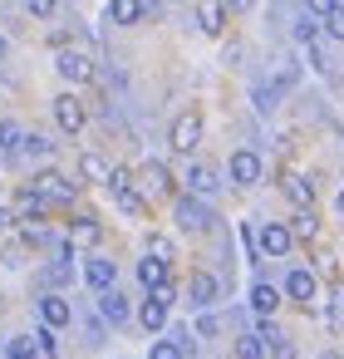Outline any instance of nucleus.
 Wrapping results in <instances>:
<instances>
[{
	"label": "nucleus",
	"instance_id": "nucleus-34",
	"mask_svg": "<svg viewBox=\"0 0 344 359\" xmlns=\"http://www.w3.org/2000/svg\"><path fill=\"white\" fill-rule=\"evenodd\" d=\"M315 35H319V25H315V20L305 15V20L295 25V40H300V45H315Z\"/></svg>",
	"mask_w": 344,
	"mask_h": 359
},
{
	"label": "nucleus",
	"instance_id": "nucleus-33",
	"mask_svg": "<svg viewBox=\"0 0 344 359\" xmlns=\"http://www.w3.org/2000/svg\"><path fill=\"white\" fill-rule=\"evenodd\" d=\"M94 236H99V222H94V217H79V226H74L69 241H94Z\"/></svg>",
	"mask_w": 344,
	"mask_h": 359
},
{
	"label": "nucleus",
	"instance_id": "nucleus-30",
	"mask_svg": "<svg viewBox=\"0 0 344 359\" xmlns=\"http://www.w3.org/2000/svg\"><path fill=\"white\" fill-rule=\"evenodd\" d=\"M118 207H123V212H128V217H143V212H148V202H143V197H138V192H133V187H128V192H123V197H118Z\"/></svg>",
	"mask_w": 344,
	"mask_h": 359
},
{
	"label": "nucleus",
	"instance_id": "nucleus-36",
	"mask_svg": "<svg viewBox=\"0 0 344 359\" xmlns=\"http://www.w3.org/2000/svg\"><path fill=\"white\" fill-rule=\"evenodd\" d=\"M25 153H35V158H45V153H50V143H45L40 133H25Z\"/></svg>",
	"mask_w": 344,
	"mask_h": 359
},
{
	"label": "nucleus",
	"instance_id": "nucleus-28",
	"mask_svg": "<svg viewBox=\"0 0 344 359\" xmlns=\"http://www.w3.org/2000/svg\"><path fill=\"white\" fill-rule=\"evenodd\" d=\"M79 168H84V177H89V182H109V172H113V168H104V163H99L94 153H89V158H84Z\"/></svg>",
	"mask_w": 344,
	"mask_h": 359
},
{
	"label": "nucleus",
	"instance_id": "nucleus-27",
	"mask_svg": "<svg viewBox=\"0 0 344 359\" xmlns=\"http://www.w3.org/2000/svg\"><path fill=\"white\" fill-rule=\"evenodd\" d=\"M280 89H285L280 79H275V84H261V89H256V109H261V114H266V109H275V94H280Z\"/></svg>",
	"mask_w": 344,
	"mask_h": 359
},
{
	"label": "nucleus",
	"instance_id": "nucleus-41",
	"mask_svg": "<svg viewBox=\"0 0 344 359\" xmlns=\"http://www.w3.org/2000/svg\"><path fill=\"white\" fill-rule=\"evenodd\" d=\"M339 212H344V192H339Z\"/></svg>",
	"mask_w": 344,
	"mask_h": 359
},
{
	"label": "nucleus",
	"instance_id": "nucleus-3",
	"mask_svg": "<svg viewBox=\"0 0 344 359\" xmlns=\"http://www.w3.org/2000/svg\"><path fill=\"white\" fill-rule=\"evenodd\" d=\"M30 187H35L40 197H50V202H74V182H64V177H60V172H50V168H45Z\"/></svg>",
	"mask_w": 344,
	"mask_h": 359
},
{
	"label": "nucleus",
	"instance_id": "nucleus-5",
	"mask_svg": "<svg viewBox=\"0 0 344 359\" xmlns=\"http://www.w3.org/2000/svg\"><path fill=\"white\" fill-rule=\"evenodd\" d=\"M231 182H261V158L251 153V148H241V153H231Z\"/></svg>",
	"mask_w": 344,
	"mask_h": 359
},
{
	"label": "nucleus",
	"instance_id": "nucleus-15",
	"mask_svg": "<svg viewBox=\"0 0 344 359\" xmlns=\"http://www.w3.org/2000/svg\"><path fill=\"white\" fill-rule=\"evenodd\" d=\"M187 187H192L197 197L216 192V168H207V163H192V168H187Z\"/></svg>",
	"mask_w": 344,
	"mask_h": 359
},
{
	"label": "nucleus",
	"instance_id": "nucleus-2",
	"mask_svg": "<svg viewBox=\"0 0 344 359\" xmlns=\"http://www.w3.org/2000/svg\"><path fill=\"white\" fill-rule=\"evenodd\" d=\"M197 143H202V114L187 109V114L172 123V148H177V153H192Z\"/></svg>",
	"mask_w": 344,
	"mask_h": 359
},
{
	"label": "nucleus",
	"instance_id": "nucleus-23",
	"mask_svg": "<svg viewBox=\"0 0 344 359\" xmlns=\"http://www.w3.org/2000/svg\"><path fill=\"white\" fill-rule=\"evenodd\" d=\"M236 359H266V339L261 334H241L236 339Z\"/></svg>",
	"mask_w": 344,
	"mask_h": 359
},
{
	"label": "nucleus",
	"instance_id": "nucleus-40",
	"mask_svg": "<svg viewBox=\"0 0 344 359\" xmlns=\"http://www.w3.org/2000/svg\"><path fill=\"white\" fill-rule=\"evenodd\" d=\"M0 226H6V207H0Z\"/></svg>",
	"mask_w": 344,
	"mask_h": 359
},
{
	"label": "nucleus",
	"instance_id": "nucleus-8",
	"mask_svg": "<svg viewBox=\"0 0 344 359\" xmlns=\"http://www.w3.org/2000/svg\"><path fill=\"white\" fill-rule=\"evenodd\" d=\"M138 280L148 285V295H153V290H163V285H172V280H167V261L143 256V261H138Z\"/></svg>",
	"mask_w": 344,
	"mask_h": 359
},
{
	"label": "nucleus",
	"instance_id": "nucleus-7",
	"mask_svg": "<svg viewBox=\"0 0 344 359\" xmlns=\"http://www.w3.org/2000/svg\"><path fill=\"white\" fill-rule=\"evenodd\" d=\"M55 69H60L69 84H89V79H94V65H89L84 55H60V65H55Z\"/></svg>",
	"mask_w": 344,
	"mask_h": 359
},
{
	"label": "nucleus",
	"instance_id": "nucleus-32",
	"mask_svg": "<svg viewBox=\"0 0 344 359\" xmlns=\"http://www.w3.org/2000/svg\"><path fill=\"white\" fill-rule=\"evenodd\" d=\"M35 354H40L35 334H30V339H11V359H35Z\"/></svg>",
	"mask_w": 344,
	"mask_h": 359
},
{
	"label": "nucleus",
	"instance_id": "nucleus-17",
	"mask_svg": "<svg viewBox=\"0 0 344 359\" xmlns=\"http://www.w3.org/2000/svg\"><path fill=\"white\" fill-rule=\"evenodd\" d=\"M285 197H290L295 207H310V202H315V182L300 177V172H290V177H285Z\"/></svg>",
	"mask_w": 344,
	"mask_h": 359
},
{
	"label": "nucleus",
	"instance_id": "nucleus-18",
	"mask_svg": "<svg viewBox=\"0 0 344 359\" xmlns=\"http://www.w3.org/2000/svg\"><path fill=\"white\" fill-rule=\"evenodd\" d=\"M187 295H192V305H212V300H216V280H212L207 271H197V276L187 280Z\"/></svg>",
	"mask_w": 344,
	"mask_h": 359
},
{
	"label": "nucleus",
	"instance_id": "nucleus-1",
	"mask_svg": "<svg viewBox=\"0 0 344 359\" xmlns=\"http://www.w3.org/2000/svg\"><path fill=\"white\" fill-rule=\"evenodd\" d=\"M290 246H295V231L280 226V222H266V226L256 231V251H266V256H285Z\"/></svg>",
	"mask_w": 344,
	"mask_h": 359
},
{
	"label": "nucleus",
	"instance_id": "nucleus-38",
	"mask_svg": "<svg viewBox=\"0 0 344 359\" xmlns=\"http://www.w3.org/2000/svg\"><path fill=\"white\" fill-rule=\"evenodd\" d=\"M55 6H60V0H30V15H40V20H50V15H55Z\"/></svg>",
	"mask_w": 344,
	"mask_h": 359
},
{
	"label": "nucleus",
	"instance_id": "nucleus-39",
	"mask_svg": "<svg viewBox=\"0 0 344 359\" xmlns=\"http://www.w3.org/2000/svg\"><path fill=\"white\" fill-rule=\"evenodd\" d=\"M231 6H236V11H246V6H251V0H231Z\"/></svg>",
	"mask_w": 344,
	"mask_h": 359
},
{
	"label": "nucleus",
	"instance_id": "nucleus-14",
	"mask_svg": "<svg viewBox=\"0 0 344 359\" xmlns=\"http://www.w3.org/2000/svg\"><path fill=\"white\" fill-rule=\"evenodd\" d=\"M99 315H104L109 325H123V320H128V300H123L118 290H99Z\"/></svg>",
	"mask_w": 344,
	"mask_h": 359
},
{
	"label": "nucleus",
	"instance_id": "nucleus-12",
	"mask_svg": "<svg viewBox=\"0 0 344 359\" xmlns=\"http://www.w3.org/2000/svg\"><path fill=\"white\" fill-rule=\"evenodd\" d=\"M45 280H50V285H69V280H74V241H64V251H60V261L45 271Z\"/></svg>",
	"mask_w": 344,
	"mask_h": 359
},
{
	"label": "nucleus",
	"instance_id": "nucleus-26",
	"mask_svg": "<svg viewBox=\"0 0 344 359\" xmlns=\"http://www.w3.org/2000/svg\"><path fill=\"white\" fill-rule=\"evenodd\" d=\"M35 344H40V354H45V359H60V344H55V325L35 330Z\"/></svg>",
	"mask_w": 344,
	"mask_h": 359
},
{
	"label": "nucleus",
	"instance_id": "nucleus-4",
	"mask_svg": "<svg viewBox=\"0 0 344 359\" xmlns=\"http://www.w3.org/2000/svg\"><path fill=\"white\" fill-rule=\"evenodd\" d=\"M55 118H60L64 133H79V128H84V104H79L74 94H60V99H55Z\"/></svg>",
	"mask_w": 344,
	"mask_h": 359
},
{
	"label": "nucleus",
	"instance_id": "nucleus-6",
	"mask_svg": "<svg viewBox=\"0 0 344 359\" xmlns=\"http://www.w3.org/2000/svg\"><path fill=\"white\" fill-rule=\"evenodd\" d=\"M197 25L207 35H221L226 30V6H221V0H197Z\"/></svg>",
	"mask_w": 344,
	"mask_h": 359
},
{
	"label": "nucleus",
	"instance_id": "nucleus-22",
	"mask_svg": "<svg viewBox=\"0 0 344 359\" xmlns=\"http://www.w3.org/2000/svg\"><path fill=\"white\" fill-rule=\"evenodd\" d=\"M290 231H295V236H305V241H310V236H315V231H319V217H315V212H310V207H300V212H295V222H290Z\"/></svg>",
	"mask_w": 344,
	"mask_h": 359
},
{
	"label": "nucleus",
	"instance_id": "nucleus-10",
	"mask_svg": "<svg viewBox=\"0 0 344 359\" xmlns=\"http://www.w3.org/2000/svg\"><path fill=\"white\" fill-rule=\"evenodd\" d=\"M40 320H45V325H55V330H64V325H69V300L50 290V295L40 300Z\"/></svg>",
	"mask_w": 344,
	"mask_h": 359
},
{
	"label": "nucleus",
	"instance_id": "nucleus-25",
	"mask_svg": "<svg viewBox=\"0 0 344 359\" xmlns=\"http://www.w3.org/2000/svg\"><path fill=\"white\" fill-rule=\"evenodd\" d=\"M187 349H182V339H158L153 349H148V359H182Z\"/></svg>",
	"mask_w": 344,
	"mask_h": 359
},
{
	"label": "nucleus",
	"instance_id": "nucleus-13",
	"mask_svg": "<svg viewBox=\"0 0 344 359\" xmlns=\"http://www.w3.org/2000/svg\"><path fill=\"white\" fill-rule=\"evenodd\" d=\"M275 305H280V290L266 285V280H256V285H251V310L266 320V315H275Z\"/></svg>",
	"mask_w": 344,
	"mask_h": 359
},
{
	"label": "nucleus",
	"instance_id": "nucleus-35",
	"mask_svg": "<svg viewBox=\"0 0 344 359\" xmlns=\"http://www.w3.org/2000/svg\"><path fill=\"white\" fill-rule=\"evenodd\" d=\"M324 30H329L334 40H344V6H339L334 15H324Z\"/></svg>",
	"mask_w": 344,
	"mask_h": 359
},
{
	"label": "nucleus",
	"instance_id": "nucleus-37",
	"mask_svg": "<svg viewBox=\"0 0 344 359\" xmlns=\"http://www.w3.org/2000/svg\"><path fill=\"white\" fill-rule=\"evenodd\" d=\"M305 6H310V15H334L339 0H305Z\"/></svg>",
	"mask_w": 344,
	"mask_h": 359
},
{
	"label": "nucleus",
	"instance_id": "nucleus-16",
	"mask_svg": "<svg viewBox=\"0 0 344 359\" xmlns=\"http://www.w3.org/2000/svg\"><path fill=\"white\" fill-rule=\"evenodd\" d=\"M109 20L113 25H138L143 20V0H109Z\"/></svg>",
	"mask_w": 344,
	"mask_h": 359
},
{
	"label": "nucleus",
	"instance_id": "nucleus-11",
	"mask_svg": "<svg viewBox=\"0 0 344 359\" xmlns=\"http://www.w3.org/2000/svg\"><path fill=\"white\" fill-rule=\"evenodd\" d=\"M45 217V197L35 192V187H25L20 197H15V222H40Z\"/></svg>",
	"mask_w": 344,
	"mask_h": 359
},
{
	"label": "nucleus",
	"instance_id": "nucleus-24",
	"mask_svg": "<svg viewBox=\"0 0 344 359\" xmlns=\"http://www.w3.org/2000/svg\"><path fill=\"white\" fill-rule=\"evenodd\" d=\"M143 177H148V192H167V187H172V177H167V168H163V163H148V172H143Z\"/></svg>",
	"mask_w": 344,
	"mask_h": 359
},
{
	"label": "nucleus",
	"instance_id": "nucleus-19",
	"mask_svg": "<svg viewBox=\"0 0 344 359\" xmlns=\"http://www.w3.org/2000/svg\"><path fill=\"white\" fill-rule=\"evenodd\" d=\"M138 320H143V330H163V325H167V300L148 295V300H143V310H138Z\"/></svg>",
	"mask_w": 344,
	"mask_h": 359
},
{
	"label": "nucleus",
	"instance_id": "nucleus-9",
	"mask_svg": "<svg viewBox=\"0 0 344 359\" xmlns=\"http://www.w3.org/2000/svg\"><path fill=\"white\" fill-rule=\"evenodd\" d=\"M285 295H290V300H300V305H310V300H315V276L295 266V271L285 276Z\"/></svg>",
	"mask_w": 344,
	"mask_h": 359
},
{
	"label": "nucleus",
	"instance_id": "nucleus-20",
	"mask_svg": "<svg viewBox=\"0 0 344 359\" xmlns=\"http://www.w3.org/2000/svg\"><path fill=\"white\" fill-rule=\"evenodd\" d=\"M177 217H182V226H192V231L207 226V207H202L197 197H182V202H177Z\"/></svg>",
	"mask_w": 344,
	"mask_h": 359
},
{
	"label": "nucleus",
	"instance_id": "nucleus-21",
	"mask_svg": "<svg viewBox=\"0 0 344 359\" xmlns=\"http://www.w3.org/2000/svg\"><path fill=\"white\" fill-rule=\"evenodd\" d=\"M84 276H89V285H94V290H113L118 266H113V261H89V271H84Z\"/></svg>",
	"mask_w": 344,
	"mask_h": 359
},
{
	"label": "nucleus",
	"instance_id": "nucleus-31",
	"mask_svg": "<svg viewBox=\"0 0 344 359\" xmlns=\"http://www.w3.org/2000/svg\"><path fill=\"white\" fill-rule=\"evenodd\" d=\"M148 256L153 261H172V241L167 236H148Z\"/></svg>",
	"mask_w": 344,
	"mask_h": 359
},
{
	"label": "nucleus",
	"instance_id": "nucleus-42",
	"mask_svg": "<svg viewBox=\"0 0 344 359\" xmlns=\"http://www.w3.org/2000/svg\"><path fill=\"white\" fill-rule=\"evenodd\" d=\"M339 300H344V290H339Z\"/></svg>",
	"mask_w": 344,
	"mask_h": 359
},
{
	"label": "nucleus",
	"instance_id": "nucleus-29",
	"mask_svg": "<svg viewBox=\"0 0 344 359\" xmlns=\"http://www.w3.org/2000/svg\"><path fill=\"white\" fill-rule=\"evenodd\" d=\"M128 187H133V177H128V168H113V172H109V192H113V197H123Z\"/></svg>",
	"mask_w": 344,
	"mask_h": 359
}]
</instances>
